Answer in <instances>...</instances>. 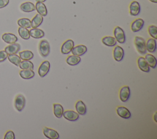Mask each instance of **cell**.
I'll list each match as a JSON object with an SVG mask.
<instances>
[{
    "mask_svg": "<svg viewBox=\"0 0 157 139\" xmlns=\"http://www.w3.org/2000/svg\"><path fill=\"white\" fill-rule=\"evenodd\" d=\"M134 44L137 51L140 54H146L147 49L145 46V41L144 38L139 36H136L134 38Z\"/></svg>",
    "mask_w": 157,
    "mask_h": 139,
    "instance_id": "1",
    "label": "cell"
},
{
    "mask_svg": "<svg viewBox=\"0 0 157 139\" xmlns=\"http://www.w3.org/2000/svg\"><path fill=\"white\" fill-rule=\"evenodd\" d=\"M39 51L41 56L45 58L50 53V44L47 40H42L39 42Z\"/></svg>",
    "mask_w": 157,
    "mask_h": 139,
    "instance_id": "2",
    "label": "cell"
},
{
    "mask_svg": "<svg viewBox=\"0 0 157 139\" xmlns=\"http://www.w3.org/2000/svg\"><path fill=\"white\" fill-rule=\"evenodd\" d=\"M114 37L117 42L120 43H124L126 40V36L124 31L119 26H116L113 31Z\"/></svg>",
    "mask_w": 157,
    "mask_h": 139,
    "instance_id": "3",
    "label": "cell"
},
{
    "mask_svg": "<svg viewBox=\"0 0 157 139\" xmlns=\"http://www.w3.org/2000/svg\"><path fill=\"white\" fill-rule=\"evenodd\" d=\"M26 100L22 94H18L14 100V106L18 111H21L25 106Z\"/></svg>",
    "mask_w": 157,
    "mask_h": 139,
    "instance_id": "4",
    "label": "cell"
},
{
    "mask_svg": "<svg viewBox=\"0 0 157 139\" xmlns=\"http://www.w3.org/2000/svg\"><path fill=\"white\" fill-rule=\"evenodd\" d=\"M74 47V42L71 39H68L65 41L61 48V51L63 54H67L71 52L72 48Z\"/></svg>",
    "mask_w": 157,
    "mask_h": 139,
    "instance_id": "5",
    "label": "cell"
},
{
    "mask_svg": "<svg viewBox=\"0 0 157 139\" xmlns=\"http://www.w3.org/2000/svg\"><path fill=\"white\" fill-rule=\"evenodd\" d=\"M50 64L49 61H44L40 65L38 69V73L40 77H44L49 72Z\"/></svg>",
    "mask_w": 157,
    "mask_h": 139,
    "instance_id": "6",
    "label": "cell"
},
{
    "mask_svg": "<svg viewBox=\"0 0 157 139\" xmlns=\"http://www.w3.org/2000/svg\"><path fill=\"white\" fill-rule=\"evenodd\" d=\"M120 99L123 102H126L130 96V89L128 86H123L119 92Z\"/></svg>",
    "mask_w": 157,
    "mask_h": 139,
    "instance_id": "7",
    "label": "cell"
},
{
    "mask_svg": "<svg viewBox=\"0 0 157 139\" xmlns=\"http://www.w3.org/2000/svg\"><path fill=\"white\" fill-rule=\"evenodd\" d=\"M44 135L50 139H58L59 138V133L55 130L45 127L43 129Z\"/></svg>",
    "mask_w": 157,
    "mask_h": 139,
    "instance_id": "8",
    "label": "cell"
},
{
    "mask_svg": "<svg viewBox=\"0 0 157 139\" xmlns=\"http://www.w3.org/2000/svg\"><path fill=\"white\" fill-rule=\"evenodd\" d=\"M129 13L132 16H137L139 14L140 11V6L137 1H133L129 4Z\"/></svg>",
    "mask_w": 157,
    "mask_h": 139,
    "instance_id": "9",
    "label": "cell"
},
{
    "mask_svg": "<svg viewBox=\"0 0 157 139\" xmlns=\"http://www.w3.org/2000/svg\"><path fill=\"white\" fill-rule=\"evenodd\" d=\"M63 116H64L65 119L70 121H75L79 118L78 113L72 110H66L63 111Z\"/></svg>",
    "mask_w": 157,
    "mask_h": 139,
    "instance_id": "10",
    "label": "cell"
},
{
    "mask_svg": "<svg viewBox=\"0 0 157 139\" xmlns=\"http://www.w3.org/2000/svg\"><path fill=\"white\" fill-rule=\"evenodd\" d=\"M20 50V45L19 43H11L5 48V51L8 54H17L19 52Z\"/></svg>",
    "mask_w": 157,
    "mask_h": 139,
    "instance_id": "11",
    "label": "cell"
},
{
    "mask_svg": "<svg viewBox=\"0 0 157 139\" xmlns=\"http://www.w3.org/2000/svg\"><path fill=\"white\" fill-rule=\"evenodd\" d=\"M144 24V21L142 18L136 19L131 23V31L134 32L139 31L143 28Z\"/></svg>",
    "mask_w": 157,
    "mask_h": 139,
    "instance_id": "12",
    "label": "cell"
},
{
    "mask_svg": "<svg viewBox=\"0 0 157 139\" xmlns=\"http://www.w3.org/2000/svg\"><path fill=\"white\" fill-rule=\"evenodd\" d=\"M113 54L115 61L118 62L121 61L124 57V50L121 47L116 46L114 48Z\"/></svg>",
    "mask_w": 157,
    "mask_h": 139,
    "instance_id": "13",
    "label": "cell"
},
{
    "mask_svg": "<svg viewBox=\"0 0 157 139\" xmlns=\"http://www.w3.org/2000/svg\"><path fill=\"white\" fill-rule=\"evenodd\" d=\"M117 113L119 115V116L124 119H128L131 116L129 110L126 107L122 106H120L117 108Z\"/></svg>",
    "mask_w": 157,
    "mask_h": 139,
    "instance_id": "14",
    "label": "cell"
},
{
    "mask_svg": "<svg viewBox=\"0 0 157 139\" xmlns=\"http://www.w3.org/2000/svg\"><path fill=\"white\" fill-rule=\"evenodd\" d=\"M87 51V48L83 45H79L76 47H74L71 50L72 53L74 55L80 56L84 54Z\"/></svg>",
    "mask_w": 157,
    "mask_h": 139,
    "instance_id": "15",
    "label": "cell"
},
{
    "mask_svg": "<svg viewBox=\"0 0 157 139\" xmlns=\"http://www.w3.org/2000/svg\"><path fill=\"white\" fill-rule=\"evenodd\" d=\"M137 65L139 68L144 72H149L150 66L147 62L145 58L139 57L137 59Z\"/></svg>",
    "mask_w": 157,
    "mask_h": 139,
    "instance_id": "16",
    "label": "cell"
},
{
    "mask_svg": "<svg viewBox=\"0 0 157 139\" xmlns=\"http://www.w3.org/2000/svg\"><path fill=\"white\" fill-rule=\"evenodd\" d=\"M2 39L7 43L11 44L15 43L18 40L17 37L12 33H4L2 36Z\"/></svg>",
    "mask_w": 157,
    "mask_h": 139,
    "instance_id": "17",
    "label": "cell"
},
{
    "mask_svg": "<svg viewBox=\"0 0 157 139\" xmlns=\"http://www.w3.org/2000/svg\"><path fill=\"white\" fill-rule=\"evenodd\" d=\"M146 49L150 53H153L155 51L156 48V39L153 38H150L145 42Z\"/></svg>",
    "mask_w": 157,
    "mask_h": 139,
    "instance_id": "18",
    "label": "cell"
},
{
    "mask_svg": "<svg viewBox=\"0 0 157 139\" xmlns=\"http://www.w3.org/2000/svg\"><path fill=\"white\" fill-rule=\"evenodd\" d=\"M35 9L38 12L39 14L41 15L43 17H45L47 15V10L45 5L41 2H36L35 5Z\"/></svg>",
    "mask_w": 157,
    "mask_h": 139,
    "instance_id": "19",
    "label": "cell"
},
{
    "mask_svg": "<svg viewBox=\"0 0 157 139\" xmlns=\"http://www.w3.org/2000/svg\"><path fill=\"white\" fill-rule=\"evenodd\" d=\"M20 9L25 12H31L36 10L35 6L31 2H25L20 5Z\"/></svg>",
    "mask_w": 157,
    "mask_h": 139,
    "instance_id": "20",
    "label": "cell"
},
{
    "mask_svg": "<svg viewBox=\"0 0 157 139\" xmlns=\"http://www.w3.org/2000/svg\"><path fill=\"white\" fill-rule=\"evenodd\" d=\"M29 35L33 38L34 39H40L44 36L45 33L44 32L39 28H32L29 31Z\"/></svg>",
    "mask_w": 157,
    "mask_h": 139,
    "instance_id": "21",
    "label": "cell"
},
{
    "mask_svg": "<svg viewBox=\"0 0 157 139\" xmlns=\"http://www.w3.org/2000/svg\"><path fill=\"white\" fill-rule=\"evenodd\" d=\"M75 110L81 115H84L86 113V107L82 100H78L75 103Z\"/></svg>",
    "mask_w": 157,
    "mask_h": 139,
    "instance_id": "22",
    "label": "cell"
},
{
    "mask_svg": "<svg viewBox=\"0 0 157 139\" xmlns=\"http://www.w3.org/2000/svg\"><path fill=\"white\" fill-rule=\"evenodd\" d=\"M43 16H42L41 15L37 13L36 14L33 18L32 19V20L31 21V27L33 28H36L37 27H39L42 23L43 21Z\"/></svg>",
    "mask_w": 157,
    "mask_h": 139,
    "instance_id": "23",
    "label": "cell"
},
{
    "mask_svg": "<svg viewBox=\"0 0 157 139\" xmlns=\"http://www.w3.org/2000/svg\"><path fill=\"white\" fill-rule=\"evenodd\" d=\"M19 74L23 79H30L34 77V72L31 69H24L20 71Z\"/></svg>",
    "mask_w": 157,
    "mask_h": 139,
    "instance_id": "24",
    "label": "cell"
},
{
    "mask_svg": "<svg viewBox=\"0 0 157 139\" xmlns=\"http://www.w3.org/2000/svg\"><path fill=\"white\" fill-rule=\"evenodd\" d=\"M64 108L61 104L54 103L53 104V113L55 116L57 118H60L63 116Z\"/></svg>",
    "mask_w": 157,
    "mask_h": 139,
    "instance_id": "25",
    "label": "cell"
},
{
    "mask_svg": "<svg viewBox=\"0 0 157 139\" xmlns=\"http://www.w3.org/2000/svg\"><path fill=\"white\" fill-rule=\"evenodd\" d=\"M102 42L106 46L113 47L117 44V40L115 37L112 36H105L102 39Z\"/></svg>",
    "mask_w": 157,
    "mask_h": 139,
    "instance_id": "26",
    "label": "cell"
},
{
    "mask_svg": "<svg viewBox=\"0 0 157 139\" xmlns=\"http://www.w3.org/2000/svg\"><path fill=\"white\" fill-rule=\"evenodd\" d=\"M81 61V58L78 56L71 55L69 56L66 59V62L70 66H75L78 64Z\"/></svg>",
    "mask_w": 157,
    "mask_h": 139,
    "instance_id": "27",
    "label": "cell"
},
{
    "mask_svg": "<svg viewBox=\"0 0 157 139\" xmlns=\"http://www.w3.org/2000/svg\"><path fill=\"white\" fill-rule=\"evenodd\" d=\"M145 59L150 67H152L153 69H155L156 67L157 61L156 58L154 56L151 54H147L145 55Z\"/></svg>",
    "mask_w": 157,
    "mask_h": 139,
    "instance_id": "28",
    "label": "cell"
},
{
    "mask_svg": "<svg viewBox=\"0 0 157 139\" xmlns=\"http://www.w3.org/2000/svg\"><path fill=\"white\" fill-rule=\"evenodd\" d=\"M19 56L22 60H30L33 58L34 54L31 51L25 50L19 53Z\"/></svg>",
    "mask_w": 157,
    "mask_h": 139,
    "instance_id": "29",
    "label": "cell"
},
{
    "mask_svg": "<svg viewBox=\"0 0 157 139\" xmlns=\"http://www.w3.org/2000/svg\"><path fill=\"white\" fill-rule=\"evenodd\" d=\"M17 23L20 27L25 28H30L31 27V20L26 18H20L17 21Z\"/></svg>",
    "mask_w": 157,
    "mask_h": 139,
    "instance_id": "30",
    "label": "cell"
},
{
    "mask_svg": "<svg viewBox=\"0 0 157 139\" xmlns=\"http://www.w3.org/2000/svg\"><path fill=\"white\" fill-rule=\"evenodd\" d=\"M18 34L19 36L25 40H28L29 39L30 37V35H29V31L28 29V28H22V27H19L18 29Z\"/></svg>",
    "mask_w": 157,
    "mask_h": 139,
    "instance_id": "31",
    "label": "cell"
},
{
    "mask_svg": "<svg viewBox=\"0 0 157 139\" xmlns=\"http://www.w3.org/2000/svg\"><path fill=\"white\" fill-rule=\"evenodd\" d=\"M19 67L22 70H24V69L33 70L34 69V65L33 62H31L29 60H23L21 61L19 64Z\"/></svg>",
    "mask_w": 157,
    "mask_h": 139,
    "instance_id": "32",
    "label": "cell"
},
{
    "mask_svg": "<svg viewBox=\"0 0 157 139\" xmlns=\"http://www.w3.org/2000/svg\"><path fill=\"white\" fill-rule=\"evenodd\" d=\"M7 58L9 59V61L13 64L14 65L17 66H19V64L20 63L21 61V58H20V56H18V55H17L16 54H9L7 56Z\"/></svg>",
    "mask_w": 157,
    "mask_h": 139,
    "instance_id": "33",
    "label": "cell"
},
{
    "mask_svg": "<svg viewBox=\"0 0 157 139\" xmlns=\"http://www.w3.org/2000/svg\"><path fill=\"white\" fill-rule=\"evenodd\" d=\"M148 32L150 36L155 39H157V27L155 25H150L148 28Z\"/></svg>",
    "mask_w": 157,
    "mask_h": 139,
    "instance_id": "34",
    "label": "cell"
},
{
    "mask_svg": "<svg viewBox=\"0 0 157 139\" xmlns=\"http://www.w3.org/2000/svg\"><path fill=\"white\" fill-rule=\"evenodd\" d=\"M4 139H15V134L13 131L8 130L4 135Z\"/></svg>",
    "mask_w": 157,
    "mask_h": 139,
    "instance_id": "35",
    "label": "cell"
},
{
    "mask_svg": "<svg viewBox=\"0 0 157 139\" xmlns=\"http://www.w3.org/2000/svg\"><path fill=\"white\" fill-rule=\"evenodd\" d=\"M8 54L5 51V50L0 51V62H2L7 58Z\"/></svg>",
    "mask_w": 157,
    "mask_h": 139,
    "instance_id": "36",
    "label": "cell"
},
{
    "mask_svg": "<svg viewBox=\"0 0 157 139\" xmlns=\"http://www.w3.org/2000/svg\"><path fill=\"white\" fill-rule=\"evenodd\" d=\"M9 0H0V9L4 8L8 5Z\"/></svg>",
    "mask_w": 157,
    "mask_h": 139,
    "instance_id": "37",
    "label": "cell"
},
{
    "mask_svg": "<svg viewBox=\"0 0 157 139\" xmlns=\"http://www.w3.org/2000/svg\"><path fill=\"white\" fill-rule=\"evenodd\" d=\"M156 112H155V113L154 115V120H155V122H157V120H156Z\"/></svg>",
    "mask_w": 157,
    "mask_h": 139,
    "instance_id": "38",
    "label": "cell"
},
{
    "mask_svg": "<svg viewBox=\"0 0 157 139\" xmlns=\"http://www.w3.org/2000/svg\"><path fill=\"white\" fill-rule=\"evenodd\" d=\"M46 0H36V2H45Z\"/></svg>",
    "mask_w": 157,
    "mask_h": 139,
    "instance_id": "39",
    "label": "cell"
},
{
    "mask_svg": "<svg viewBox=\"0 0 157 139\" xmlns=\"http://www.w3.org/2000/svg\"><path fill=\"white\" fill-rule=\"evenodd\" d=\"M149 1L152 2H154V3H156L157 2V0H149Z\"/></svg>",
    "mask_w": 157,
    "mask_h": 139,
    "instance_id": "40",
    "label": "cell"
}]
</instances>
